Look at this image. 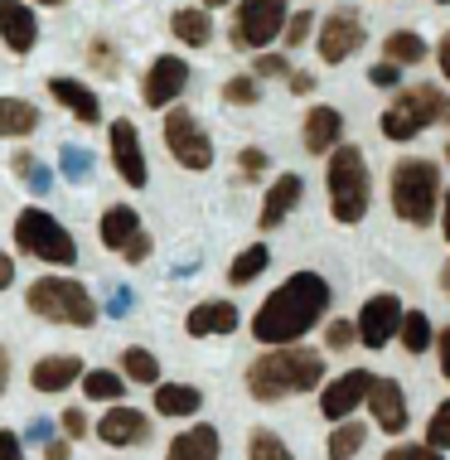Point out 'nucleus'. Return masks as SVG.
Instances as JSON below:
<instances>
[{"label": "nucleus", "mask_w": 450, "mask_h": 460, "mask_svg": "<svg viewBox=\"0 0 450 460\" xmlns=\"http://www.w3.org/2000/svg\"><path fill=\"white\" fill-rule=\"evenodd\" d=\"M330 301H334V291H330V281H324L320 271H296V277H286L277 291L257 305L252 340L267 344V349H281V344L305 340V334L324 320Z\"/></svg>", "instance_id": "1"}, {"label": "nucleus", "mask_w": 450, "mask_h": 460, "mask_svg": "<svg viewBox=\"0 0 450 460\" xmlns=\"http://www.w3.org/2000/svg\"><path fill=\"white\" fill-rule=\"evenodd\" d=\"M324 378V354L310 344H281L247 364V393L257 402H286V397L315 393Z\"/></svg>", "instance_id": "2"}, {"label": "nucleus", "mask_w": 450, "mask_h": 460, "mask_svg": "<svg viewBox=\"0 0 450 460\" xmlns=\"http://www.w3.org/2000/svg\"><path fill=\"white\" fill-rule=\"evenodd\" d=\"M393 214L411 223V228H427L436 218V204L446 199V180H441V165L436 160H421V155H407L393 165Z\"/></svg>", "instance_id": "3"}, {"label": "nucleus", "mask_w": 450, "mask_h": 460, "mask_svg": "<svg viewBox=\"0 0 450 460\" xmlns=\"http://www.w3.org/2000/svg\"><path fill=\"white\" fill-rule=\"evenodd\" d=\"M324 184H330V214L334 223H364L368 218V204H373V170H368V155L358 146H340L330 155V170H324Z\"/></svg>", "instance_id": "4"}, {"label": "nucleus", "mask_w": 450, "mask_h": 460, "mask_svg": "<svg viewBox=\"0 0 450 460\" xmlns=\"http://www.w3.org/2000/svg\"><path fill=\"white\" fill-rule=\"evenodd\" d=\"M446 111H450V97L436 83H417V88H402L393 97V107L378 117V131L387 141H411L436 121H446Z\"/></svg>", "instance_id": "5"}, {"label": "nucleus", "mask_w": 450, "mask_h": 460, "mask_svg": "<svg viewBox=\"0 0 450 460\" xmlns=\"http://www.w3.org/2000/svg\"><path fill=\"white\" fill-rule=\"evenodd\" d=\"M30 310L40 320H49V325H78L87 330L97 320V301L87 296L83 281H68V277H40L30 286Z\"/></svg>", "instance_id": "6"}, {"label": "nucleus", "mask_w": 450, "mask_h": 460, "mask_svg": "<svg viewBox=\"0 0 450 460\" xmlns=\"http://www.w3.org/2000/svg\"><path fill=\"white\" fill-rule=\"evenodd\" d=\"M15 247L30 252V257H40V262H49V267H73L78 262L73 233L54 214H44V208H24V214L15 218Z\"/></svg>", "instance_id": "7"}, {"label": "nucleus", "mask_w": 450, "mask_h": 460, "mask_svg": "<svg viewBox=\"0 0 450 460\" xmlns=\"http://www.w3.org/2000/svg\"><path fill=\"white\" fill-rule=\"evenodd\" d=\"M291 24V10L286 0H237V15H233V49H267L277 34Z\"/></svg>", "instance_id": "8"}, {"label": "nucleus", "mask_w": 450, "mask_h": 460, "mask_svg": "<svg viewBox=\"0 0 450 460\" xmlns=\"http://www.w3.org/2000/svg\"><path fill=\"white\" fill-rule=\"evenodd\" d=\"M165 146H170L174 165H184V170H208L214 165V141H208V131L199 127V117L190 107H170L165 111Z\"/></svg>", "instance_id": "9"}, {"label": "nucleus", "mask_w": 450, "mask_h": 460, "mask_svg": "<svg viewBox=\"0 0 450 460\" xmlns=\"http://www.w3.org/2000/svg\"><path fill=\"white\" fill-rule=\"evenodd\" d=\"M368 30H364V15L358 10H330V15L320 20V64H344V58H354L358 49H364Z\"/></svg>", "instance_id": "10"}, {"label": "nucleus", "mask_w": 450, "mask_h": 460, "mask_svg": "<svg viewBox=\"0 0 450 460\" xmlns=\"http://www.w3.org/2000/svg\"><path fill=\"white\" fill-rule=\"evenodd\" d=\"M402 301H397L393 291H378V296H368L364 305H358V344L364 349H387V340H397V330H402Z\"/></svg>", "instance_id": "11"}, {"label": "nucleus", "mask_w": 450, "mask_h": 460, "mask_svg": "<svg viewBox=\"0 0 450 460\" xmlns=\"http://www.w3.org/2000/svg\"><path fill=\"white\" fill-rule=\"evenodd\" d=\"M373 378H378V373H368V368H349V373H340V378H330L320 388V417H330L334 427L349 421L358 412V402H368Z\"/></svg>", "instance_id": "12"}, {"label": "nucleus", "mask_w": 450, "mask_h": 460, "mask_svg": "<svg viewBox=\"0 0 450 460\" xmlns=\"http://www.w3.org/2000/svg\"><path fill=\"white\" fill-rule=\"evenodd\" d=\"M184 88H190V64H184L180 54H160L155 64L146 68V83H141V97H146V107H155V111H165L174 97H180Z\"/></svg>", "instance_id": "13"}, {"label": "nucleus", "mask_w": 450, "mask_h": 460, "mask_svg": "<svg viewBox=\"0 0 450 460\" xmlns=\"http://www.w3.org/2000/svg\"><path fill=\"white\" fill-rule=\"evenodd\" d=\"M111 165H117V175L131 184V190H146L150 170H146V151H141V131H136V121H111Z\"/></svg>", "instance_id": "14"}, {"label": "nucleus", "mask_w": 450, "mask_h": 460, "mask_svg": "<svg viewBox=\"0 0 450 460\" xmlns=\"http://www.w3.org/2000/svg\"><path fill=\"white\" fill-rule=\"evenodd\" d=\"M368 412H373V427H378V431H387V437H402L411 412H407V393L397 388V378H383V373L373 378Z\"/></svg>", "instance_id": "15"}, {"label": "nucleus", "mask_w": 450, "mask_h": 460, "mask_svg": "<svg viewBox=\"0 0 450 460\" xmlns=\"http://www.w3.org/2000/svg\"><path fill=\"white\" fill-rule=\"evenodd\" d=\"M300 136H305V151L310 155H334L344 146V111L315 102V107L305 111V127H300Z\"/></svg>", "instance_id": "16"}, {"label": "nucleus", "mask_w": 450, "mask_h": 460, "mask_svg": "<svg viewBox=\"0 0 450 460\" xmlns=\"http://www.w3.org/2000/svg\"><path fill=\"white\" fill-rule=\"evenodd\" d=\"M300 194H305V180H300L296 170H281V180H271V184H267V199H261L257 228H261V233L281 228L286 214H291V208L300 204Z\"/></svg>", "instance_id": "17"}, {"label": "nucleus", "mask_w": 450, "mask_h": 460, "mask_svg": "<svg viewBox=\"0 0 450 460\" xmlns=\"http://www.w3.org/2000/svg\"><path fill=\"white\" fill-rule=\"evenodd\" d=\"M97 437H102L107 446H146L150 441V417L141 412V407H111V412L97 421Z\"/></svg>", "instance_id": "18"}, {"label": "nucleus", "mask_w": 450, "mask_h": 460, "mask_svg": "<svg viewBox=\"0 0 450 460\" xmlns=\"http://www.w3.org/2000/svg\"><path fill=\"white\" fill-rule=\"evenodd\" d=\"M0 40L15 54H30L40 44V24H34V10L24 0H0Z\"/></svg>", "instance_id": "19"}, {"label": "nucleus", "mask_w": 450, "mask_h": 460, "mask_svg": "<svg viewBox=\"0 0 450 460\" xmlns=\"http://www.w3.org/2000/svg\"><path fill=\"white\" fill-rule=\"evenodd\" d=\"M165 460H223V441L208 421H194V427H184L180 437L170 441Z\"/></svg>", "instance_id": "20"}, {"label": "nucleus", "mask_w": 450, "mask_h": 460, "mask_svg": "<svg viewBox=\"0 0 450 460\" xmlns=\"http://www.w3.org/2000/svg\"><path fill=\"white\" fill-rule=\"evenodd\" d=\"M184 330L194 340H208V334H233L237 330V305L233 301H199L190 315H184Z\"/></svg>", "instance_id": "21"}, {"label": "nucleus", "mask_w": 450, "mask_h": 460, "mask_svg": "<svg viewBox=\"0 0 450 460\" xmlns=\"http://www.w3.org/2000/svg\"><path fill=\"white\" fill-rule=\"evenodd\" d=\"M83 358L78 354H49V358H40V364H34V388L40 393H64L68 383H83Z\"/></svg>", "instance_id": "22"}, {"label": "nucleus", "mask_w": 450, "mask_h": 460, "mask_svg": "<svg viewBox=\"0 0 450 460\" xmlns=\"http://www.w3.org/2000/svg\"><path fill=\"white\" fill-rule=\"evenodd\" d=\"M97 233H102V247H111V252H127V247L141 238V214H136L131 204H111L102 223H97Z\"/></svg>", "instance_id": "23"}, {"label": "nucleus", "mask_w": 450, "mask_h": 460, "mask_svg": "<svg viewBox=\"0 0 450 460\" xmlns=\"http://www.w3.org/2000/svg\"><path fill=\"white\" fill-rule=\"evenodd\" d=\"M49 93H54L78 121H87V127H97V121H102V102H97V93L83 88L78 78H49Z\"/></svg>", "instance_id": "24"}, {"label": "nucleus", "mask_w": 450, "mask_h": 460, "mask_svg": "<svg viewBox=\"0 0 450 460\" xmlns=\"http://www.w3.org/2000/svg\"><path fill=\"white\" fill-rule=\"evenodd\" d=\"M170 34H174L180 44H190V49H204L208 40H214V20H208L204 5L174 10V15H170Z\"/></svg>", "instance_id": "25"}, {"label": "nucleus", "mask_w": 450, "mask_h": 460, "mask_svg": "<svg viewBox=\"0 0 450 460\" xmlns=\"http://www.w3.org/2000/svg\"><path fill=\"white\" fill-rule=\"evenodd\" d=\"M204 407V393L194 383H160L155 388V412L160 417H194Z\"/></svg>", "instance_id": "26"}, {"label": "nucleus", "mask_w": 450, "mask_h": 460, "mask_svg": "<svg viewBox=\"0 0 450 460\" xmlns=\"http://www.w3.org/2000/svg\"><path fill=\"white\" fill-rule=\"evenodd\" d=\"M431 49H427V40L421 34H411V30H393L383 40V64H397V68H407V64H421Z\"/></svg>", "instance_id": "27"}, {"label": "nucleus", "mask_w": 450, "mask_h": 460, "mask_svg": "<svg viewBox=\"0 0 450 460\" xmlns=\"http://www.w3.org/2000/svg\"><path fill=\"white\" fill-rule=\"evenodd\" d=\"M364 446H368V427L349 417V421H340V427L330 431V446H324V451H330V460H354Z\"/></svg>", "instance_id": "28"}, {"label": "nucleus", "mask_w": 450, "mask_h": 460, "mask_svg": "<svg viewBox=\"0 0 450 460\" xmlns=\"http://www.w3.org/2000/svg\"><path fill=\"white\" fill-rule=\"evenodd\" d=\"M267 267H271V247H267V243H252V247H243V252L233 257L228 281H233V286H247V281H257Z\"/></svg>", "instance_id": "29"}, {"label": "nucleus", "mask_w": 450, "mask_h": 460, "mask_svg": "<svg viewBox=\"0 0 450 460\" xmlns=\"http://www.w3.org/2000/svg\"><path fill=\"white\" fill-rule=\"evenodd\" d=\"M397 340H402L407 354H427L436 344V330H431V315L427 310H407L402 315V330H397Z\"/></svg>", "instance_id": "30"}, {"label": "nucleus", "mask_w": 450, "mask_h": 460, "mask_svg": "<svg viewBox=\"0 0 450 460\" xmlns=\"http://www.w3.org/2000/svg\"><path fill=\"white\" fill-rule=\"evenodd\" d=\"M40 127V111L20 97H0V136H30Z\"/></svg>", "instance_id": "31"}, {"label": "nucleus", "mask_w": 450, "mask_h": 460, "mask_svg": "<svg viewBox=\"0 0 450 460\" xmlns=\"http://www.w3.org/2000/svg\"><path fill=\"white\" fill-rule=\"evenodd\" d=\"M83 393L93 397V402H117L121 393H127V378L111 368H87L83 373Z\"/></svg>", "instance_id": "32"}, {"label": "nucleus", "mask_w": 450, "mask_h": 460, "mask_svg": "<svg viewBox=\"0 0 450 460\" xmlns=\"http://www.w3.org/2000/svg\"><path fill=\"white\" fill-rule=\"evenodd\" d=\"M121 373H127V383L160 388V358L150 354V349H127V354H121Z\"/></svg>", "instance_id": "33"}, {"label": "nucleus", "mask_w": 450, "mask_h": 460, "mask_svg": "<svg viewBox=\"0 0 450 460\" xmlns=\"http://www.w3.org/2000/svg\"><path fill=\"white\" fill-rule=\"evenodd\" d=\"M247 460H296V456H291V446H286L277 431L257 427L252 437H247Z\"/></svg>", "instance_id": "34"}, {"label": "nucleus", "mask_w": 450, "mask_h": 460, "mask_svg": "<svg viewBox=\"0 0 450 460\" xmlns=\"http://www.w3.org/2000/svg\"><path fill=\"white\" fill-rule=\"evenodd\" d=\"M223 102L228 107H257L261 102V83L252 78V73H237V78L223 83Z\"/></svg>", "instance_id": "35"}, {"label": "nucleus", "mask_w": 450, "mask_h": 460, "mask_svg": "<svg viewBox=\"0 0 450 460\" xmlns=\"http://www.w3.org/2000/svg\"><path fill=\"white\" fill-rule=\"evenodd\" d=\"M427 446H431V451H450V397H446V402H436V412L427 421Z\"/></svg>", "instance_id": "36"}, {"label": "nucleus", "mask_w": 450, "mask_h": 460, "mask_svg": "<svg viewBox=\"0 0 450 460\" xmlns=\"http://www.w3.org/2000/svg\"><path fill=\"white\" fill-rule=\"evenodd\" d=\"M15 175H20V180H30V190H34V194H49V190H54V175H49V170H44L34 155H24V151L15 155Z\"/></svg>", "instance_id": "37"}, {"label": "nucleus", "mask_w": 450, "mask_h": 460, "mask_svg": "<svg viewBox=\"0 0 450 460\" xmlns=\"http://www.w3.org/2000/svg\"><path fill=\"white\" fill-rule=\"evenodd\" d=\"M261 175H267V151H257V146H243V151H237V180L252 184V180H261Z\"/></svg>", "instance_id": "38"}, {"label": "nucleus", "mask_w": 450, "mask_h": 460, "mask_svg": "<svg viewBox=\"0 0 450 460\" xmlns=\"http://www.w3.org/2000/svg\"><path fill=\"white\" fill-rule=\"evenodd\" d=\"M354 340H358V325H354V320H330V330H324V349L344 354V349H354Z\"/></svg>", "instance_id": "39"}, {"label": "nucleus", "mask_w": 450, "mask_h": 460, "mask_svg": "<svg viewBox=\"0 0 450 460\" xmlns=\"http://www.w3.org/2000/svg\"><path fill=\"white\" fill-rule=\"evenodd\" d=\"M58 165H64V175H68V180H87V175H93V155H87L83 146H64Z\"/></svg>", "instance_id": "40"}, {"label": "nucleus", "mask_w": 450, "mask_h": 460, "mask_svg": "<svg viewBox=\"0 0 450 460\" xmlns=\"http://www.w3.org/2000/svg\"><path fill=\"white\" fill-rule=\"evenodd\" d=\"M252 78H291V64H286V54H257L252 64Z\"/></svg>", "instance_id": "41"}, {"label": "nucleus", "mask_w": 450, "mask_h": 460, "mask_svg": "<svg viewBox=\"0 0 450 460\" xmlns=\"http://www.w3.org/2000/svg\"><path fill=\"white\" fill-rule=\"evenodd\" d=\"M383 460H446V456H441V451H431L427 441H421V446H417V441H411V446L402 441V446H387V456H383Z\"/></svg>", "instance_id": "42"}, {"label": "nucleus", "mask_w": 450, "mask_h": 460, "mask_svg": "<svg viewBox=\"0 0 450 460\" xmlns=\"http://www.w3.org/2000/svg\"><path fill=\"white\" fill-rule=\"evenodd\" d=\"M310 30H315V15H310V10H296V15H291V24H286V44H291V49H300V44L310 40Z\"/></svg>", "instance_id": "43"}, {"label": "nucleus", "mask_w": 450, "mask_h": 460, "mask_svg": "<svg viewBox=\"0 0 450 460\" xmlns=\"http://www.w3.org/2000/svg\"><path fill=\"white\" fill-rule=\"evenodd\" d=\"M58 427H64V437H68V441H78V437H87V412H78V407H68V412L58 417Z\"/></svg>", "instance_id": "44"}, {"label": "nucleus", "mask_w": 450, "mask_h": 460, "mask_svg": "<svg viewBox=\"0 0 450 460\" xmlns=\"http://www.w3.org/2000/svg\"><path fill=\"white\" fill-rule=\"evenodd\" d=\"M368 78H373V88H397V83H402V68L397 64H373Z\"/></svg>", "instance_id": "45"}, {"label": "nucleus", "mask_w": 450, "mask_h": 460, "mask_svg": "<svg viewBox=\"0 0 450 460\" xmlns=\"http://www.w3.org/2000/svg\"><path fill=\"white\" fill-rule=\"evenodd\" d=\"M93 64H97V68H102V73H107V78H111V73H117V49H111V44H102V40H97V44H93Z\"/></svg>", "instance_id": "46"}, {"label": "nucleus", "mask_w": 450, "mask_h": 460, "mask_svg": "<svg viewBox=\"0 0 450 460\" xmlns=\"http://www.w3.org/2000/svg\"><path fill=\"white\" fill-rule=\"evenodd\" d=\"M0 460H24V446L15 431H0Z\"/></svg>", "instance_id": "47"}, {"label": "nucleus", "mask_w": 450, "mask_h": 460, "mask_svg": "<svg viewBox=\"0 0 450 460\" xmlns=\"http://www.w3.org/2000/svg\"><path fill=\"white\" fill-rule=\"evenodd\" d=\"M436 358H441V373H446V383H450V325L436 330Z\"/></svg>", "instance_id": "48"}, {"label": "nucleus", "mask_w": 450, "mask_h": 460, "mask_svg": "<svg viewBox=\"0 0 450 460\" xmlns=\"http://www.w3.org/2000/svg\"><path fill=\"white\" fill-rule=\"evenodd\" d=\"M286 83H291V93H296V97H310V93H315V73H291Z\"/></svg>", "instance_id": "49"}, {"label": "nucleus", "mask_w": 450, "mask_h": 460, "mask_svg": "<svg viewBox=\"0 0 450 460\" xmlns=\"http://www.w3.org/2000/svg\"><path fill=\"white\" fill-rule=\"evenodd\" d=\"M121 257H127V262H146V257H150V233H141V238H136Z\"/></svg>", "instance_id": "50"}, {"label": "nucleus", "mask_w": 450, "mask_h": 460, "mask_svg": "<svg viewBox=\"0 0 450 460\" xmlns=\"http://www.w3.org/2000/svg\"><path fill=\"white\" fill-rule=\"evenodd\" d=\"M436 64H441V78L450 83V34H446L441 44H436Z\"/></svg>", "instance_id": "51"}, {"label": "nucleus", "mask_w": 450, "mask_h": 460, "mask_svg": "<svg viewBox=\"0 0 450 460\" xmlns=\"http://www.w3.org/2000/svg\"><path fill=\"white\" fill-rule=\"evenodd\" d=\"M127 310H131V291H127V286H121V291L111 296V315H127Z\"/></svg>", "instance_id": "52"}, {"label": "nucleus", "mask_w": 450, "mask_h": 460, "mask_svg": "<svg viewBox=\"0 0 450 460\" xmlns=\"http://www.w3.org/2000/svg\"><path fill=\"white\" fill-rule=\"evenodd\" d=\"M441 238L450 243V184H446V199H441Z\"/></svg>", "instance_id": "53"}, {"label": "nucleus", "mask_w": 450, "mask_h": 460, "mask_svg": "<svg viewBox=\"0 0 450 460\" xmlns=\"http://www.w3.org/2000/svg\"><path fill=\"white\" fill-rule=\"evenodd\" d=\"M10 281H15V262H10V257L5 252H0V291H5V286Z\"/></svg>", "instance_id": "54"}, {"label": "nucleus", "mask_w": 450, "mask_h": 460, "mask_svg": "<svg viewBox=\"0 0 450 460\" xmlns=\"http://www.w3.org/2000/svg\"><path fill=\"white\" fill-rule=\"evenodd\" d=\"M44 460H68V441H49L44 446Z\"/></svg>", "instance_id": "55"}, {"label": "nucleus", "mask_w": 450, "mask_h": 460, "mask_svg": "<svg viewBox=\"0 0 450 460\" xmlns=\"http://www.w3.org/2000/svg\"><path fill=\"white\" fill-rule=\"evenodd\" d=\"M30 441H44V446H49V421H34V427H30Z\"/></svg>", "instance_id": "56"}, {"label": "nucleus", "mask_w": 450, "mask_h": 460, "mask_svg": "<svg viewBox=\"0 0 450 460\" xmlns=\"http://www.w3.org/2000/svg\"><path fill=\"white\" fill-rule=\"evenodd\" d=\"M5 383H10V354L0 349V393H5Z\"/></svg>", "instance_id": "57"}, {"label": "nucleus", "mask_w": 450, "mask_h": 460, "mask_svg": "<svg viewBox=\"0 0 450 460\" xmlns=\"http://www.w3.org/2000/svg\"><path fill=\"white\" fill-rule=\"evenodd\" d=\"M436 281H441V291H446V301H450V257H446V267H441V277H436Z\"/></svg>", "instance_id": "58"}, {"label": "nucleus", "mask_w": 450, "mask_h": 460, "mask_svg": "<svg viewBox=\"0 0 450 460\" xmlns=\"http://www.w3.org/2000/svg\"><path fill=\"white\" fill-rule=\"evenodd\" d=\"M204 10H223V5H233V0H199Z\"/></svg>", "instance_id": "59"}, {"label": "nucleus", "mask_w": 450, "mask_h": 460, "mask_svg": "<svg viewBox=\"0 0 450 460\" xmlns=\"http://www.w3.org/2000/svg\"><path fill=\"white\" fill-rule=\"evenodd\" d=\"M40 5H64V0H40Z\"/></svg>", "instance_id": "60"}, {"label": "nucleus", "mask_w": 450, "mask_h": 460, "mask_svg": "<svg viewBox=\"0 0 450 460\" xmlns=\"http://www.w3.org/2000/svg\"><path fill=\"white\" fill-rule=\"evenodd\" d=\"M431 5H450V0H431Z\"/></svg>", "instance_id": "61"}, {"label": "nucleus", "mask_w": 450, "mask_h": 460, "mask_svg": "<svg viewBox=\"0 0 450 460\" xmlns=\"http://www.w3.org/2000/svg\"><path fill=\"white\" fill-rule=\"evenodd\" d=\"M446 127H450V111H446Z\"/></svg>", "instance_id": "62"}, {"label": "nucleus", "mask_w": 450, "mask_h": 460, "mask_svg": "<svg viewBox=\"0 0 450 460\" xmlns=\"http://www.w3.org/2000/svg\"><path fill=\"white\" fill-rule=\"evenodd\" d=\"M446 160H450V146H446Z\"/></svg>", "instance_id": "63"}]
</instances>
